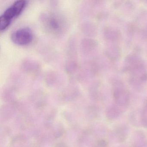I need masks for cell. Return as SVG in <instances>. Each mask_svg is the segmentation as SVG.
I'll use <instances>...</instances> for the list:
<instances>
[{
  "mask_svg": "<svg viewBox=\"0 0 147 147\" xmlns=\"http://www.w3.org/2000/svg\"><path fill=\"white\" fill-rule=\"evenodd\" d=\"M26 5L25 1H18L6 10L0 19L1 30H4L8 27L11 21L20 15Z\"/></svg>",
  "mask_w": 147,
  "mask_h": 147,
  "instance_id": "6da1fadb",
  "label": "cell"
},
{
  "mask_svg": "<svg viewBox=\"0 0 147 147\" xmlns=\"http://www.w3.org/2000/svg\"><path fill=\"white\" fill-rule=\"evenodd\" d=\"M113 98L117 105L119 106H126L129 102V93L120 81L115 82L114 83Z\"/></svg>",
  "mask_w": 147,
  "mask_h": 147,
  "instance_id": "7a4b0ae2",
  "label": "cell"
},
{
  "mask_svg": "<svg viewBox=\"0 0 147 147\" xmlns=\"http://www.w3.org/2000/svg\"><path fill=\"white\" fill-rule=\"evenodd\" d=\"M11 38L14 43L18 45H26L32 41L33 34L30 29L23 28L13 32Z\"/></svg>",
  "mask_w": 147,
  "mask_h": 147,
  "instance_id": "3957f363",
  "label": "cell"
},
{
  "mask_svg": "<svg viewBox=\"0 0 147 147\" xmlns=\"http://www.w3.org/2000/svg\"><path fill=\"white\" fill-rule=\"evenodd\" d=\"M122 110L117 106H112L107 108L106 112L108 119L113 120L117 119L122 114Z\"/></svg>",
  "mask_w": 147,
  "mask_h": 147,
  "instance_id": "277c9868",
  "label": "cell"
},
{
  "mask_svg": "<svg viewBox=\"0 0 147 147\" xmlns=\"http://www.w3.org/2000/svg\"><path fill=\"white\" fill-rule=\"evenodd\" d=\"M115 134L119 142H123L126 140L128 137V129L125 125L119 126L116 129Z\"/></svg>",
  "mask_w": 147,
  "mask_h": 147,
  "instance_id": "5b68a950",
  "label": "cell"
},
{
  "mask_svg": "<svg viewBox=\"0 0 147 147\" xmlns=\"http://www.w3.org/2000/svg\"><path fill=\"white\" fill-rule=\"evenodd\" d=\"M141 115V122L142 125L147 128V98L144 101L142 110L140 112Z\"/></svg>",
  "mask_w": 147,
  "mask_h": 147,
  "instance_id": "8992f818",
  "label": "cell"
},
{
  "mask_svg": "<svg viewBox=\"0 0 147 147\" xmlns=\"http://www.w3.org/2000/svg\"><path fill=\"white\" fill-rule=\"evenodd\" d=\"M58 20L54 18H50L49 20V27L51 30L57 31L60 30L61 24L58 23Z\"/></svg>",
  "mask_w": 147,
  "mask_h": 147,
  "instance_id": "52a82bcc",
  "label": "cell"
},
{
  "mask_svg": "<svg viewBox=\"0 0 147 147\" xmlns=\"http://www.w3.org/2000/svg\"><path fill=\"white\" fill-rule=\"evenodd\" d=\"M107 38L108 39H114L117 38L118 36L117 32L110 27H107Z\"/></svg>",
  "mask_w": 147,
  "mask_h": 147,
  "instance_id": "ba28073f",
  "label": "cell"
},
{
  "mask_svg": "<svg viewBox=\"0 0 147 147\" xmlns=\"http://www.w3.org/2000/svg\"><path fill=\"white\" fill-rule=\"evenodd\" d=\"M98 147H108V143L105 139H100L98 142Z\"/></svg>",
  "mask_w": 147,
  "mask_h": 147,
  "instance_id": "9c48e42d",
  "label": "cell"
},
{
  "mask_svg": "<svg viewBox=\"0 0 147 147\" xmlns=\"http://www.w3.org/2000/svg\"><path fill=\"white\" fill-rule=\"evenodd\" d=\"M146 38H147V27H146V29L144 31V35Z\"/></svg>",
  "mask_w": 147,
  "mask_h": 147,
  "instance_id": "30bf717a",
  "label": "cell"
}]
</instances>
